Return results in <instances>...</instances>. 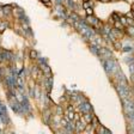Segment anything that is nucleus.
<instances>
[{
    "instance_id": "f3484780",
    "label": "nucleus",
    "mask_w": 134,
    "mask_h": 134,
    "mask_svg": "<svg viewBox=\"0 0 134 134\" xmlns=\"http://www.w3.org/2000/svg\"><path fill=\"white\" fill-rule=\"evenodd\" d=\"M100 1H109V0H100Z\"/></svg>"
},
{
    "instance_id": "0eeeda50",
    "label": "nucleus",
    "mask_w": 134,
    "mask_h": 134,
    "mask_svg": "<svg viewBox=\"0 0 134 134\" xmlns=\"http://www.w3.org/2000/svg\"><path fill=\"white\" fill-rule=\"evenodd\" d=\"M85 11H86V14H87V16H92V14H94V11H92V8H91V7L85 8Z\"/></svg>"
},
{
    "instance_id": "423d86ee",
    "label": "nucleus",
    "mask_w": 134,
    "mask_h": 134,
    "mask_svg": "<svg viewBox=\"0 0 134 134\" xmlns=\"http://www.w3.org/2000/svg\"><path fill=\"white\" fill-rule=\"evenodd\" d=\"M89 22H90L91 24H94V25H97V24H98V20H97V19H94L91 16H89Z\"/></svg>"
},
{
    "instance_id": "1a4fd4ad",
    "label": "nucleus",
    "mask_w": 134,
    "mask_h": 134,
    "mask_svg": "<svg viewBox=\"0 0 134 134\" xmlns=\"http://www.w3.org/2000/svg\"><path fill=\"white\" fill-rule=\"evenodd\" d=\"M119 20H120V23H121L122 25H126V24H127V19H126L125 17H121V18H119Z\"/></svg>"
},
{
    "instance_id": "2eb2a0df",
    "label": "nucleus",
    "mask_w": 134,
    "mask_h": 134,
    "mask_svg": "<svg viewBox=\"0 0 134 134\" xmlns=\"http://www.w3.org/2000/svg\"><path fill=\"white\" fill-rule=\"evenodd\" d=\"M125 50H126V52H131V50H132V48H131V47H126V48H125Z\"/></svg>"
},
{
    "instance_id": "f8f14e48",
    "label": "nucleus",
    "mask_w": 134,
    "mask_h": 134,
    "mask_svg": "<svg viewBox=\"0 0 134 134\" xmlns=\"http://www.w3.org/2000/svg\"><path fill=\"white\" fill-rule=\"evenodd\" d=\"M30 56H31V59H36V58H37V53H36L35 50H31V52H30Z\"/></svg>"
},
{
    "instance_id": "9d476101",
    "label": "nucleus",
    "mask_w": 134,
    "mask_h": 134,
    "mask_svg": "<svg viewBox=\"0 0 134 134\" xmlns=\"http://www.w3.org/2000/svg\"><path fill=\"white\" fill-rule=\"evenodd\" d=\"M4 12H5V14H8L11 12V7L10 6H5L4 7Z\"/></svg>"
},
{
    "instance_id": "6e6552de",
    "label": "nucleus",
    "mask_w": 134,
    "mask_h": 134,
    "mask_svg": "<svg viewBox=\"0 0 134 134\" xmlns=\"http://www.w3.org/2000/svg\"><path fill=\"white\" fill-rule=\"evenodd\" d=\"M129 71H131V74L133 75L134 74V62L132 61V62H129Z\"/></svg>"
},
{
    "instance_id": "dca6fc26",
    "label": "nucleus",
    "mask_w": 134,
    "mask_h": 134,
    "mask_svg": "<svg viewBox=\"0 0 134 134\" xmlns=\"http://www.w3.org/2000/svg\"><path fill=\"white\" fill-rule=\"evenodd\" d=\"M58 113H59V114H62V109H61L60 107L58 108Z\"/></svg>"
},
{
    "instance_id": "39448f33",
    "label": "nucleus",
    "mask_w": 134,
    "mask_h": 134,
    "mask_svg": "<svg viewBox=\"0 0 134 134\" xmlns=\"http://www.w3.org/2000/svg\"><path fill=\"white\" fill-rule=\"evenodd\" d=\"M84 117H85V120L87 121V123H90L91 121H92V116L89 114V113H86V114H84Z\"/></svg>"
},
{
    "instance_id": "ddd939ff",
    "label": "nucleus",
    "mask_w": 134,
    "mask_h": 134,
    "mask_svg": "<svg viewBox=\"0 0 134 134\" xmlns=\"http://www.w3.org/2000/svg\"><path fill=\"white\" fill-rule=\"evenodd\" d=\"M5 28H6V23H1L0 24V33H2L5 30Z\"/></svg>"
},
{
    "instance_id": "f257e3e1",
    "label": "nucleus",
    "mask_w": 134,
    "mask_h": 134,
    "mask_svg": "<svg viewBox=\"0 0 134 134\" xmlns=\"http://www.w3.org/2000/svg\"><path fill=\"white\" fill-rule=\"evenodd\" d=\"M104 69H105V72L107 73H114V72H116L117 71V64L114 61V60H111V59H107L105 60V62H104Z\"/></svg>"
},
{
    "instance_id": "4468645a",
    "label": "nucleus",
    "mask_w": 134,
    "mask_h": 134,
    "mask_svg": "<svg viewBox=\"0 0 134 134\" xmlns=\"http://www.w3.org/2000/svg\"><path fill=\"white\" fill-rule=\"evenodd\" d=\"M4 77H5V75H4V72H2V69L0 68V80H2Z\"/></svg>"
},
{
    "instance_id": "9b49d317",
    "label": "nucleus",
    "mask_w": 134,
    "mask_h": 134,
    "mask_svg": "<svg viewBox=\"0 0 134 134\" xmlns=\"http://www.w3.org/2000/svg\"><path fill=\"white\" fill-rule=\"evenodd\" d=\"M71 18H72L73 20H75V22H78V20H79V17H78L75 13H72V14H71Z\"/></svg>"
},
{
    "instance_id": "7ed1b4c3",
    "label": "nucleus",
    "mask_w": 134,
    "mask_h": 134,
    "mask_svg": "<svg viewBox=\"0 0 134 134\" xmlns=\"http://www.w3.org/2000/svg\"><path fill=\"white\" fill-rule=\"evenodd\" d=\"M52 85H53V78L49 77V78L47 79V81H46V89H47V92H50V90H52Z\"/></svg>"
},
{
    "instance_id": "20e7f679",
    "label": "nucleus",
    "mask_w": 134,
    "mask_h": 134,
    "mask_svg": "<svg viewBox=\"0 0 134 134\" xmlns=\"http://www.w3.org/2000/svg\"><path fill=\"white\" fill-rule=\"evenodd\" d=\"M43 121H44V123H49L50 122V113L48 110H46L43 113Z\"/></svg>"
},
{
    "instance_id": "f03ea898",
    "label": "nucleus",
    "mask_w": 134,
    "mask_h": 134,
    "mask_svg": "<svg viewBox=\"0 0 134 134\" xmlns=\"http://www.w3.org/2000/svg\"><path fill=\"white\" fill-rule=\"evenodd\" d=\"M79 109H80L84 114H86V113H89V111H91V110H92V108H91L90 103H87V102H83V103L79 105Z\"/></svg>"
}]
</instances>
